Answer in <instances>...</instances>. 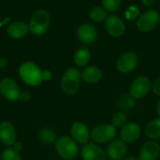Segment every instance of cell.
<instances>
[{
  "label": "cell",
  "mask_w": 160,
  "mask_h": 160,
  "mask_svg": "<svg viewBox=\"0 0 160 160\" xmlns=\"http://www.w3.org/2000/svg\"><path fill=\"white\" fill-rule=\"evenodd\" d=\"M39 138L43 143L52 144L56 141V134L51 128H45L39 131Z\"/></svg>",
  "instance_id": "obj_22"
},
{
  "label": "cell",
  "mask_w": 160,
  "mask_h": 160,
  "mask_svg": "<svg viewBox=\"0 0 160 160\" xmlns=\"http://www.w3.org/2000/svg\"><path fill=\"white\" fill-rule=\"evenodd\" d=\"M19 74L22 81L30 86H37L42 82V71L32 62H25L19 68Z\"/></svg>",
  "instance_id": "obj_1"
},
{
  "label": "cell",
  "mask_w": 160,
  "mask_h": 160,
  "mask_svg": "<svg viewBox=\"0 0 160 160\" xmlns=\"http://www.w3.org/2000/svg\"><path fill=\"white\" fill-rule=\"evenodd\" d=\"M122 160H138V159H136L134 156H128V157L123 158Z\"/></svg>",
  "instance_id": "obj_35"
},
{
  "label": "cell",
  "mask_w": 160,
  "mask_h": 160,
  "mask_svg": "<svg viewBox=\"0 0 160 160\" xmlns=\"http://www.w3.org/2000/svg\"><path fill=\"white\" fill-rule=\"evenodd\" d=\"M127 120V116L124 112H117L115 114L114 117L111 119V124L115 127V128H119V127H122L123 125L125 124Z\"/></svg>",
  "instance_id": "obj_25"
},
{
  "label": "cell",
  "mask_w": 160,
  "mask_h": 160,
  "mask_svg": "<svg viewBox=\"0 0 160 160\" xmlns=\"http://www.w3.org/2000/svg\"><path fill=\"white\" fill-rule=\"evenodd\" d=\"M156 111H157V113H158V115L159 116V117H160V99L158 100V102H157Z\"/></svg>",
  "instance_id": "obj_34"
},
{
  "label": "cell",
  "mask_w": 160,
  "mask_h": 160,
  "mask_svg": "<svg viewBox=\"0 0 160 160\" xmlns=\"http://www.w3.org/2000/svg\"><path fill=\"white\" fill-rule=\"evenodd\" d=\"M105 28L108 34L114 38L121 37L125 31L123 20L116 15L108 16L105 20Z\"/></svg>",
  "instance_id": "obj_10"
},
{
  "label": "cell",
  "mask_w": 160,
  "mask_h": 160,
  "mask_svg": "<svg viewBox=\"0 0 160 160\" xmlns=\"http://www.w3.org/2000/svg\"><path fill=\"white\" fill-rule=\"evenodd\" d=\"M19 98H20L21 101L27 102V101H28L30 98H31V95H30L28 92H20Z\"/></svg>",
  "instance_id": "obj_29"
},
{
  "label": "cell",
  "mask_w": 160,
  "mask_h": 160,
  "mask_svg": "<svg viewBox=\"0 0 160 160\" xmlns=\"http://www.w3.org/2000/svg\"><path fill=\"white\" fill-rule=\"evenodd\" d=\"M140 14L139 9L135 6H130L125 12V17L128 20H133L138 18Z\"/></svg>",
  "instance_id": "obj_27"
},
{
  "label": "cell",
  "mask_w": 160,
  "mask_h": 160,
  "mask_svg": "<svg viewBox=\"0 0 160 160\" xmlns=\"http://www.w3.org/2000/svg\"><path fill=\"white\" fill-rule=\"evenodd\" d=\"M145 134L152 141L160 138V117L149 122L145 128Z\"/></svg>",
  "instance_id": "obj_20"
},
{
  "label": "cell",
  "mask_w": 160,
  "mask_h": 160,
  "mask_svg": "<svg viewBox=\"0 0 160 160\" xmlns=\"http://www.w3.org/2000/svg\"><path fill=\"white\" fill-rule=\"evenodd\" d=\"M17 134L11 123L4 121L0 123V140L5 145L10 146L16 142Z\"/></svg>",
  "instance_id": "obj_17"
},
{
  "label": "cell",
  "mask_w": 160,
  "mask_h": 160,
  "mask_svg": "<svg viewBox=\"0 0 160 160\" xmlns=\"http://www.w3.org/2000/svg\"><path fill=\"white\" fill-rule=\"evenodd\" d=\"M89 17L92 20L95 22H102L106 20L108 15L107 11L104 8L96 6L89 11Z\"/></svg>",
  "instance_id": "obj_23"
},
{
  "label": "cell",
  "mask_w": 160,
  "mask_h": 160,
  "mask_svg": "<svg viewBox=\"0 0 160 160\" xmlns=\"http://www.w3.org/2000/svg\"><path fill=\"white\" fill-rule=\"evenodd\" d=\"M12 148L14 150V151L17 152H19L22 149V144L20 143V142H16L13 145Z\"/></svg>",
  "instance_id": "obj_31"
},
{
  "label": "cell",
  "mask_w": 160,
  "mask_h": 160,
  "mask_svg": "<svg viewBox=\"0 0 160 160\" xmlns=\"http://www.w3.org/2000/svg\"><path fill=\"white\" fill-rule=\"evenodd\" d=\"M52 78V73L49 70H44L42 71V80L45 81H50Z\"/></svg>",
  "instance_id": "obj_30"
},
{
  "label": "cell",
  "mask_w": 160,
  "mask_h": 160,
  "mask_svg": "<svg viewBox=\"0 0 160 160\" xmlns=\"http://www.w3.org/2000/svg\"><path fill=\"white\" fill-rule=\"evenodd\" d=\"M138 64L137 56L134 52H127L121 55L116 62V68L120 73H129L135 70Z\"/></svg>",
  "instance_id": "obj_9"
},
{
  "label": "cell",
  "mask_w": 160,
  "mask_h": 160,
  "mask_svg": "<svg viewBox=\"0 0 160 160\" xmlns=\"http://www.w3.org/2000/svg\"><path fill=\"white\" fill-rule=\"evenodd\" d=\"M71 134L74 141L80 144H86L90 137L89 129L86 125L82 122H76L72 124Z\"/></svg>",
  "instance_id": "obj_16"
},
{
  "label": "cell",
  "mask_w": 160,
  "mask_h": 160,
  "mask_svg": "<svg viewBox=\"0 0 160 160\" xmlns=\"http://www.w3.org/2000/svg\"><path fill=\"white\" fill-rule=\"evenodd\" d=\"M141 1H142L143 4L147 6H152L155 3V0H141Z\"/></svg>",
  "instance_id": "obj_33"
},
{
  "label": "cell",
  "mask_w": 160,
  "mask_h": 160,
  "mask_svg": "<svg viewBox=\"0 0 160 160\" xmlns=\"http://www.w3.org/2000/svg\"><path fill=\"white\" fill-rule=\"evenodd\" d=\"M159 20V13L156 10L149 9L138 17L136 22V28L141 32H150L158 24Z\"/></svg>",
  "instance_id": "obj_6"
},
{
  "label": "cell",
  "mask_w": 160,
  "mask_h": 160,
  "mask_svg": "<svg viewBox=\"0 0 160 160\" xmlns=\"http://www.w3.org/2000/svg\"><path fill=\"white\" fill-rule=\"evenodd\" d=\"M50 25V16L44 9L36 10L30 19L28 28L34 35H42L47 31Z\"/></svg>",
  "instance_id": "obj_3"
},
{
  "label": "cell",
  "mask_w": 160,
  "mask_h": 160,
  "mask_svg": "<svg viewBox=\"0 0 160 160\" xmlns=\"http://www.w3.org/2000/svg\"><path fill=\"white\" fill-rule=\"evenodd\" d=\"M2 160H22V159L19 152L14 151L12 148H8L3 151Z\"/></svg>",
  "instance_id": "obj_26"
},
{
  "label": "cell",
  "mask_w": 160,
  "mask_h": 160,
  "mask_svg": "<svg viewBox=\"0 0 160 160\" xmlns=\"http://www.w3.org/2000/svg\"><path fill=\"white\" fill-rule=\"evenodd\" d=\"M83 160H107L108 155L100 147L94 143H86L81 149Z\"/></svg>",
  "instance_id": "obj_11"
},
{
  "label": "cell",
  "mask_w": 160,
  "mask_h": 160,
  "mask_svg": "<svg viewBox=\"0 0 160 160\" xmlns=\"http://www.w3.org/2000/svg\"><path fill=\"white\" fill-rule=\"evenodd\" d=\"M152 85L151 81L147 77L140 76L132 83L130 88L131 97L134 99H141L148 94Z\"/></svg>",
  "instance_id": "obj_7"
},
{
  "label": "cell",
  "mask_w": 160,
  "mask_h": 160,
  "mask_svg": "<svg viewBox=\"0 0 160 160\" xmlns=\"http://www.w3.org/2000/svg\"><path fill=\"white\" fill-rule=\"evenodd\" d=\"M122 0H102L103 8L107 12H113L119 9Z\"/></svg>",
  "instance_id": "obj_24"
},
{
  "label": "cell",
  "mask_w": 160,
  "mask_h": 160,
  "mask_svg": "<svg viewBox=\"0 0 160 160\" xmlns=\"http://www.w3.org/2000/svg\"><path fill=\"white\" fill-rule=\"evenodd\" d=\"M8 61L6 58H0V69H4L7 67Z\"/></svg>",
  "instance_id": "obj_32"
},
{
  "label": "cell",
  "mask_w": 160,
  "mask_h": 160,
  "mask_svg": "<svg viewBox=\"0 0 160 160\" xmlns=\"http://www.w3.org/2000/svg\"><path fill=\"white\" fill-rule=\"evenodd\" d=\"M116 134V128L112 124L102 123L96 126L92 130L90 137L96 143L104 144L114 140Z\"/></svg>",
  "instance_id": "obj_5"
},
{
  "label": "cell",
  "mask_w": 160,
  "mask_h": 160,
  "mask_svg": "<svg viewBox=\"0 0 160 160\" xmlns=\"http://www.w3.org/2000/svg\"><path fill=\"white\" fill-rule=\"evenodd\" d=\"M29 32V28L27 23L22 21H16L11 23L7 29V33L13 39L24 38Z\"/></svg>",
  "instance_id": "obj_18"
},
{
  "label": "cell",
  "mask_w": 160,
  "mask_h": 160,
  "mask_svg": "<svg viewBox=\"0 0 160 160\" xmlns=\"http://www.w3.org/2000/svg\"><path fill=\"white\" fill-rule=\"evenodd\" d=\"M0 93L6 99L14 102L19 99L20 91L15 81L11 78H4L0 82Z\"/></svg>",
  "instance_id": "obj_8"
},
{
  "label": "cell",
  "mask_w": 160,
  "mask_h": 160,
  "mask_svg": "<svg viewBox=\"0 0 160 160\" xmlns=\"http://www.w3.org/2000/svg\"><path fill=\"white\" fill-rule=\"evenodd\" d=\"M160 153V146L155 141L146 142L141 147L138 160H156Z\"/></svg>",
  "instance_id": "obj_14"
},
{
  "label": "cell",
  "mask_w": 160,
  "mask_h": 160,
  "mask_svg": "<svg viewBox=\"0 0 160 160\" xmlns=\"http://www.w3.org/2000/svg\"><path fill=\"white\" fill-rule=\"evenodd\" d=\"M141 128L136 123H128L122 127L120 131L121 139L125 143H133L139 138Z\"/></svg>",
  "instance_id": "obj_15"
},
{
  "label": "cell",
  "mask_w": 160,
  "mask_h": 160,
  "mask_svg": "<svg viewBox=\"0 0 160 160\" xmlns=\"http://www.w3.org/2000/svg\"><path fill=\"white\" fill-rule=\"evenodd\" d=\"M81 72L78 69L69 67L64 71L61 81V89L67 95H73L78 92L80 85Z\"/></svg>",
  "instance_id": "obj_2"
},
{
  "label": "cell",
  "mask_w": 160,
  "mask_h": 160,
  "mask_svg": "<svg viewBox=\"0 0 160 160\" xmlns=\"http://www.w3.org/2000/svg\"><path fill=\"white\" fill-rule=\"evenodd\" d=\"M81 77L83 81L89 84H95L98 82L102 77V72L99 67L95 66L87 67L81 73Z\"/></svg>",
  "instance_id": "obj_19"
},
{
  "label": "cell",
  "mask_w": 160,
  "mask_h": 160,
  "mask_svg": "<svg viewBox=\"0 0 160 160\" xmlns=\"http://www.w3.org/2000/svg\"><path fill=\"white\" fill-rule=\"evenodd\" d=\"M127 152L125 142L122 139H115L111 141L107 150V155L111 160H122L125 158Z\"/></svg>",
  "instance_id": "obj_12"
},
{
  "label": "cell",
  "mask_w": 160,
  "mask_h": 160,
  "mask_svg": "<svg viewBox=\"0 0 160 160\" xmlns=\"http://www.w3.org/2000/svg\"><path fill=\"white\" fill-rule=\"evenodd\" d=\"M77 37L78 40L85 45H90L97 39V30L90 23H83L80 25L77 30Z\"/></svg>",
  "instance_id": "obj_13"
},
{
  "label": "cell",
  "mask_w": 160,
  "mask_h": 160,
  "mask_svg": "<svg viewBox=\"0 0 160 160\" xmlns=\"http://www.w3.org/2000/svg\"><path fill=\"white\" fill-rule=\"evenodd\" d=\"M152 91L156 95L160 96V77H158L152 84Z\"/></svg>",
  "instance_id": "obj_28"
},
{
  "label": "cell",
  "mask_w": 160,
  "mask_h": 160,
  "mask_svg": "<svg viewBox=\"0 0 160 160\" xmlns=\"http://www.w3.org/2000/svg\"><path fill=\"white\" fill-rule=\"evenodd\" d=\"M55 148L61 158L67 160L75 159L78 153V147L72 138L62 136L55 142Z\"/></svg>",
  "instance_id": "obj_4"
},
{
  "label": "cell",
  "mask_w": 160,
  "mask_h": 160,
  "mask_svg": "<svg viewBox=\"0 0 160 160\" xmlns=\"http://www.w3.org/2000/svg\"><path fill=\"white\" fill-rule=\"evenodd\" d=\"M91 59V54L86 48H82L77 50L74 55V62L75 65L83 67L87 65Z\"/></svg>",
  "instance_id": "obj_21"
}]
</instances>
